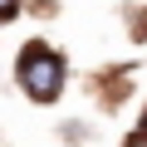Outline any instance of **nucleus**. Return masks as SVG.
I'll return each mask as SVG.
<instances>
[{"mask_svg": "<svg viewBox=\"0 0 147 147\" xmlns=\"http://www.w3.org/2000/svg\"><path fill=\"white\" fill-rule=\"evenodd\" d=\"M20 84L34 103H54L59 88H64V59L49 49V44H25L20 54Z\"/></svg>", "mask_w": 147, "mask_h": 147, "instance_id": "nucleus-1", "label": "nucleus"}, {"mask_svg": "<svg viewBox=\"0 0 147 147\" xmlns=\"http://www.w3.org/2000/svg\"><path fill=\"white\" fill-rule=\"evenodd\" d=\"M20 15V0H0V20H15Z\"/></svg>", "mask_w": 147, "mask_h": 147, "instance_id": "nucleus-2", "label": "nucleus"}, {"mask_svg": "<svg viewBox=\"0 0 147 147\" xmlns=\"http://www.w3.org/2000/svg\"><path fill=\"white\" fill-rule=\"evenodd\" d=\"M123 147H147V132H142V127H137V132H132V137H127V142H123Z\"/></svg>", "mask_w": 147, "mask_h": 147, "instance_id": "nucleus-3", "label": "nucleus"}, {"mask_svg": "<svg viewBox=\"0 0 147 147\" xmlns=\"http://www.w3.org/2000/svg\"><path fill=\"white\" fill-rule=\"evenodd\" d=\"M142 132H147V108H142Z\"/></svg>", "mask_w": 147, "mask_h": 147, "instance_id": "nucleus-4", "label": "nucleus"}]
</instances>
